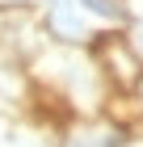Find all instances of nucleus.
I'll list each match as a JSON object with an SVG mask.
<instances>
[{"instance_id":"nucleus-2","label":"nucleus","mask_w":143,"mask_h":147,"mask_svg":"<svg viewBox=\"0 0 143 147\" xmlns=\"http://www.w3.org/2000/svg\"><path fill=\"white\" fill-rule=\"evenodd\" d=\"M131 101H135V109L143 113V76H139V84H135V88H131Z\"/></svg>"},{"instance_id":"nucleus-1","label":"nucleus","mask_w":143,"mask_h":147,"mask_svg":"<svg viewBox=\"0 0 143 147\" xmlns=\"http://www.w3.org/2000/svg\"><path fill=\"white\" fill-rule=\"evenodd\" d=\"M126 122L110 113H93V118H72L63 130V147H126Z\"/></svg>"}]
</instances>
